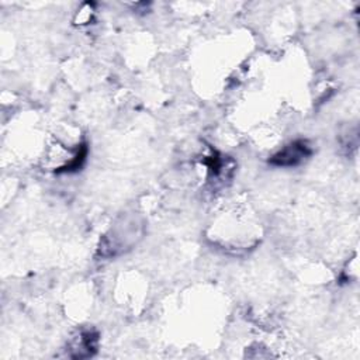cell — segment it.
I'll use <instances>...</instances> for the list:
<instances>
[{
	"label": "cell",
	"instance_id": "cell-1",
	"mask_svg": "<svg viewBox=\"0 0 360 360\" xmlns=\"http://www.w3.org/2000/svg\"><path fill=\"white\" fill-rule=\"evenodd\" d=\"M312 152V146L307 139H295L276 152L269 159V163L276 167H295L307 162Z\"/></svg>",
	"mask_w": 360,
	"mask_h": 360
},
{
	"label": "cell",
	"instance_id": "cell-2",
	"mask_svg": "<svg viewBox=\"0 0 360 360\" xmlns=\"http://www.w3.org/2000/svg\"><path fill=\"white\" fill-rule=\"evenodd\" d=\"M97 347H98V333L91 329H86V330H80L77 336H75L69 342L66 350H69V356L72 359H87L97 352Z\"/></svg>",
	"mask_w": 360,
	"mask_h": 360
}]
</instances>
